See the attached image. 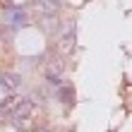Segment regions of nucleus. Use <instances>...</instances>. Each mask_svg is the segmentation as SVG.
I'll use <instances>...</instances> for the list:
<instances>
[{
	"label": "nucleus",
	"mask_w": 132,
	"mask_h": 132,
	"mask_svg": "<svg viewBox=\"0 0 132 132\" xmlns=\"http://www.w3.org/2000/svg\"><path fill=\"white\" fill-rule=\"evenodd\" d=\"M34 111H36V103H34V101H29V98L17 101L14 108H12V120H14V122H22L24 118H29Z\"/></svg>",
	"instance_id": "f257e3e1"
},
{
	"label": "nucleus",
	"mask_w": 132,
	"mask_h": 132,
	"mask_svg": "<svg viewBox=\"0 0 132 132\" xmlns=\"http://www.w3.org/2000/svg\"><path fill=\"white\" fill-rule=\"evenodd\" d=\"M5 17H7V22H10V27H24L27 24V12L22 10V7H17V5H10L7 7V12H5Z\"/></svg>",
	"instance_id": "f03ea898"
},
{
	"label": "nucleus",
	"mask_w": 132,
	"mask_h": 132,
	"mask_svg": "<svg viewBox=\"0 0 132 132\" xmlns=\"http://www.w3.org/2000/svg\"><path fill=\"white\" fill-rule=\"evenodd\" d=\"M72 48H75V29H70V31H65V36L60 38V51L70 53Z\"/></svg>",
	"instance_id": "7ed1b4c3"
},
{
	"label": "nucleus",
	"mask_w": 132,
	"mask_h": 132,
	"mask_svg": "<svg viewBox=\"0 0 132 132\" xmlns=\"http://www.w3.org/2000/svg\"><path fill=\"white\" fill-rule=\"evenodd\" d=\"M41 24H43L46 31H58V19H55V14H43Z\"/></svg>",
	"instance_id": "20e7f679"
},
{
	"label": "nucleus",
	"mask_w": 132,
	"mask_h": 132,
	"mask_svg": "<svg viewBox=\"0 0 132 132\" xmlns=\"http://www.w3.org/2000/svg\"><path fill=\"white\" fill-rule=\"evenodd\" d=\"M36 3H38V7H41L46 14H51V12L58 10V3H60V0H36Z\"/></svg>",
	"instance_id": "39448f33"
},
{
	"label": "nucleus",
	"mask_w": 132,
	"mask_h": 132,
	"mask_svg": "<svg viewBox=\"0 0 132 132\" xmlns=\"http://www.w3.org/2000/svg\"><path fill=\"white\" fill-rule=\"evenodd\" d=\"M72 89H70L67 87V84H65V87H63V84H60V87H58V98L60 101H63V103H70V101H72Z\"/></svg>",
	"instance_id": "423d86ee"
}]
</instances>
